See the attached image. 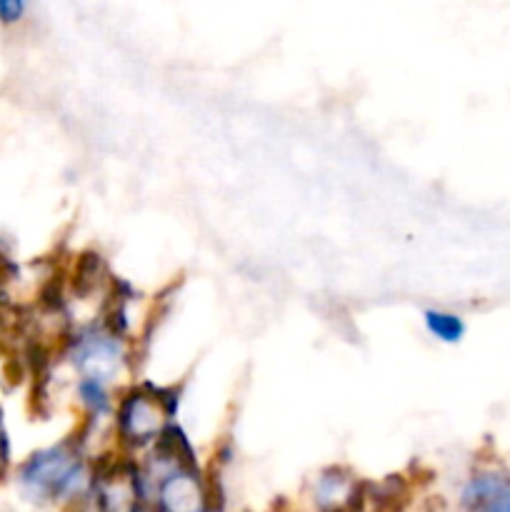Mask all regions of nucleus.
I'll list each match as a JSON object with an SVG mask.
<instances>
[{"label":"nucleus","instance_id":"obj_8","mask_svg":"<svg viewBox=\"0 0 510 512\" xmlns=\"http://www.w3.org/2000/svg\"><path fill=\"white\" fill-rule=\"evenodd\" d=\"M423 325L433 338H438L440 343H460L465 335V323L460 315L448 313V310H435L428 308L423 310Z\"/></svg>","mask_w":510,"mask_h":512},{"label":"nucleus","instance_id":"obj_6","mask_svg":"<svg viewBox=\"0 0 510 512\" xmlns=\"http://www.w3.org/2000/svg\"><path fill=\"white\" fill-rule=\"evenodd\" d=\"M463 505L473 510H510V478L478 473L463 488Z\"/></svg>","mask_w":510,"mask_h":512},{"label":"nucleus","instance_id":"obj_10","mask_svg":"<svg viewBox=\"0 0 510 512\" xmlns=\"http://www.w3.org/2000/svg\"><path fill=\"white\" fill-rule=\"evenodd\" d=\"M28 15V0H0V25L15 28Z\"/></svg>","mask_w":510,"mask_h":512},{"label":"nucleus","instance_id":"obj_5","mask_svg":"<svg viewBox=\"0 0 510 512\" xmlns=\"http://www.w3.org/2000/svg\"><path fill=\"white\" fill-rule=\"evenodd\" d=\"M360 485L348 470L330 468L320 473V478L315 480L313 500L318 508L323 510H335V508H360Z\"/></svg>","mask_w":510,"mask_h":512},{"label":"nucleus","instance_id":"obj_1","mask_svg":"<svg viewBox=\"0 0 510 512\" xmlns=\"http://www.w3.org/2000/svg\"><path fill=\"white\" fill-rule=\"evenodd\" d=\"M93 473L80 435L30 453L15 470L23 498L38 505H75L90 498Z\"/></svg>","mask_w":510,"mask_h":512},{"label":"nucleus","instance_id":"obj_9","mask_svg":"<svg viewBox=\"0 0 510 512\" xmlns=\"http://www.w3.org/2000/svg\"><path fill=\"white\" fill-rule=\"evenodd\" d=\"M13 468V443H10L8 423H5V410L0 408V483L8 480Z\"/></svg>","mask_w":510,"mask_h":512},{"label":"nucleus","instance_id":"obj_7","mask_svg":"<svg viewBox=\"0 0 510 512\" xmlns=\"http://www.w3.org/2000/svg\"><path fill=\"white\" fill-rule=\"evenodd\" d=\"M78 393L80 405H83L85 415L90 418V423H98V420L113 415V395H110L108 383L98 378H78Z\"/></svg>","mask_w":510,"mask_h":512},{"label":"nucleus","instance_id":"obj_2","mask_svg":"<svg viewBox=\"0 0 510 512\" xmlns=\"http://www.w3.org/2000/svg\"><path fill=\"white\" fill-rule=\"evenodd\" d=\"M180 393L175 388L143 383L120 395L115 405V433L125 453H135L158 440L160 430L178 413Z\"/></svg>","mask_w":510,"mask_h":512},{"label":"nucleus","instance_id":"obj_3","mask_svg":"<svg viewBox=\"0 0 510 512\" xmlns=\"http://www.w3.org/2000/svg\"><path fill=\"white\" fill-rule=\"evenodd\" d=\"M63 353L68 355L78 378H98L103 383L123 375L130 363L128 338L108 323H93L73 330L65 340Z\"/></svg>","mask_w":510,"mask_h":512},{"label":"nucleus","instance_id":"obj_4","mask_svg":"<svg viewBox=\"0 0 510 512\" xmlns=\"http://www.w3.org/2000/svg\"><path fill=\"white\" fill-rule=\"evenodd\" d=\"M155 468H158L160 475L158 478H150L153 480V508L165 512L205 510L208 490H205L203 475H200L198 468L160 463H155Z\"/></svg>","mask_w":510,"mask_h":512}]
</instances>
